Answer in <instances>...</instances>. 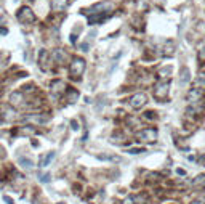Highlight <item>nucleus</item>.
<instances>
[{
	"label": "nucleus",
	"mask_w": 205,
	"mask_h": 204,
	"mask_svg": "<svg viewBox=\"0 0 205 204\" xmlns=\"http://www.w3.org/2000/svg\"><path fill=\"white\" fill-rule=\"evenodd\" d=\"M187 113H200L203 108H205V93L202 89L194 87L187 92Z\"/></svg>",
	"instance_id": "obj_1"
},
{
	"label": "nucleus",
	"mask_w": 205,
	"mask_h": 204,
	"mask_svg": "<svg viewBox=\"0 0 205 204\" xmlns=\"http://www.w3.org/2000/svg\"><path fill=\"white\" fill-rule=\"evenodd\" d=\"M168 92H170V80H160V82L156 84L154 87V97L157 100H167L168 97Z\"/></svg>",
	"instance_id": "obj_2"
},
{
	"label": "nucleus",
	"mask_w": 205,
	"mask_h": 204,
	"mask_svg": "<svg viewBox=\"0 0 205 204\" xmlns=\"http://www.w3.org/2000/svg\"><path fill=\"white\" fill-rule=\"evenodd\" d=\"M84 71H85V60L84 58H75L69 66V72L72 77H80L84 74Z\"/></svg>",
	"instance_id": "obj_3"
},
{
	"label": "nucleus",
	"mask_w": 205,
	"mask_h": 204,
	"mask_svg": "<svg viewBox=\"0 0 205 204\" xmlns=\"http://www.w3.org/2000/svg\"><path fill=\"white\" fill-rule=\"evenodd\" d=\"M48 121H50V116H47V114H27V116H23V122H29V124H35V126L47 124Z\"/></svg>",
	"instance_id": "obj_4"
},
{
	"label": "nucleus",
	"mask_w": 205,
	"mask_h": 204,
	"mask_svg": "<svg viewBox=\"0 0 205 204\" xmlns=\"http://www.w3.org/2000/svg\"><path fill=\"white\" fill-rule=\"evenodd\" d=\"M136 137H138L140 140L143 142H149V143H154L157 140V130L152 129V127H149V129H143L141 132L136 133Z\"/></svg>",
	"instance_id": "obj_5"
},
{
	"label": "nucleus",
	"mask_w": 205,
	"mask_h": 204,
	"mask_svg": "<svg viewBox=\"0 0 205 204\" xmlns=\"http://www.w3.org/2000/svg\"><path fill=\"white\" fill-rule=\"evenodd\" d=\"M18 19L24 24H32L35 21V15H34V11L31 8H27V7H23L19 11H18Z\"/></svg>",
	"instance_id": "obj_6"
},
{
	"label": "nucleus",
	"mask_w": 205,
	"mask_h": 204,
	"mask_svg": "<svg viewBox=\"0 0 205 204\" xmlns=\"http://www.w3.org/2000/svg\"><path fill=\"white\" fill-rule=\"evenodd\" d=\"M146 101H147V97L144 93H135L130 98V106L133 110H140V108H143L146 105Z\"/></svg>",
	"instance_id": "obj_7"
},
{
	"label": "nucleus",
	"mask_w": 205,
	"mask_h": 204,
	"mask_svg": "<svg viewBox=\"0 0 205 204\" xmlns=\"http://www.w3.org/2000/svg\"><path fill=\"white\" fill-rule=\"evenodd\" d=\"M50 89H51V93L54 95V97H59V95H63L66 92V84L63 82V80H53Z\"/></svg>",
	"instance_id": "obj_8"
},
{
	"label": "nucleus",
	"mask_w": 205,
	"mask_h": 204,
	"mask_svg": "<svg viewBox=\"0 0 205 204\" xmlns=\"http://www.w3.org/2000/svg\"><path fill=\"white\" fill-rule=\"evenodd\" d=\"M48 60H50V53L47 50H42L38 55V66L42 71H48L50 69V64H48Z\"/></svg>",
	"instance_id": "obj_9"
},
{
	"label": "nucleus",
	"mask_w": 205,
	"mask_h": 204,
	"mask_svg": "<svg viewBox=\"0 0 205 204\" xmlns=\"http://www.w3.org/2000/svg\"><path fill=\"white\" fill-rule=\"evenodd\" d=\"M98 10H101V15L103 11H111L112 10V3L111 2H100L96 5H93L90 8V15H95V13H98Z\"/></svg>",
	"instance_id": "obj_10"
},
{
	"label": "nucleus",
	"mask_w": 205,
	"mask_h": 204,
	"mask_svg": "<svg viewBox=\"0 0 205 204\" xmlns=\"http://www.w3.org/2000/svg\"><path fill=\"white\" fill-rule=\"evenodd\" d=\"M23 98H24L23 92H13V93L10 95V103H11V106H19V105L23 103Z\"/></svg>",
	"instance_id": "obj_11"
},
{
	"label": "nucleus",
	"mask_w": 205,
	"mask_h": 204,
	"mask_svg": "<svg viewBox=\"0 0 205 204\" xmlns=\"http://www.w3.org/2000/svg\"><path fill=\"white\" fill-rule=\"evenodd\" d=\"M192 188H196V190H203L205 188V174L197 175L192 180Z\"/></svg>",
	"instance_id": "obj_12"
},
{
	"label": "nucleus",
	"mask_w": 205,
	"mask_h": 204,
	"mask_svg": "<svg viewBox=\"0 0 205 204\" xmlns=\"http://www.w3.org/2000/svg\"><path fill=\"white\" fill-rule=\"evenodd\" d=\"M54 156H56V153H54V151L47 153V156H44V158H42V161L38 162V166H40V167H47V166L50 164V162L54 159Z\"/></svg>",
	"instance_id": "obj_13"
},
{
	"label": "nucleus",
	"mask_w": 205,
	"mask_h": 204,
	"mask_svg": "<svg viewBox=\"0 0 205 204\" xmlns=\"http://www.w3.org/2000/svg\"><path fill=\"white\" fill-rule=\"evenodd\" d=\"M67 7V0H51V8L54 11H61Z\"/></svg>",
	"instance_id": "obj_14"
},
{
	"label": "nucleus",
	"mask_w": 205,
	"mask_h": 204,
	"mask_svg": "<svg viewBox=\"0 0 205 204\" xmlns=\"http://www.w3.org/2000/svg\"><path fill=\"white\" fill-rule=\"evenodd\" d=\"M51 56L54 58V61L56 63H64V60H66V53H64V50H59V48H56L53 53H51Z\"/></svg>",
	"instance_id": "obj_15"
},
{
	"label": "nucleus",
	"mask_w": 205,
	"mask_h": 204,
	"mask_svg": "<svg viewBox=\"0 0 205 204\" xmlns=\"http://www.w3.org/2000/svg\"><path fill=\"white\" fill-rule=\"evenodd\" d=\"M2 117H3V121H11L13 117H15V110H11L10 106H5V108H2Z\"/></svg>",
	"instance_id": "obj_16"
},
{
	"label": "nucleus",
	"mask_w": 205,
	"mask_h": 204,
	"mask_svg": "<svg viewBox=\"0 0 205 204\" xmlns=\"http://www.w3.org/2000/svg\"><path fill=\"white\" fill-rule=\"evenodd\" d=\"M107 16L106 15H90L88 16V23L90 24H96V23H103Z\"/></svg>",
	"instance_id": "obj_17"
},
{
	"label": "nucleus",
	"mask_w": 205,
	"mask_h": 204,
	"mask_svg": "<svg viewBox=\"0 0 205 204\" xmlns=\"http://www.w3.org/2000/svg\"><path fill=\"white\" fill-rule=\"evenodd\" d=\"M196 87H199V89H205V71H200V72L197 74Z\"/></svg>",
	"instance_id": "obj_18"
},
{
	"label": "nucleus",
	"mask_w": 205,
	"mask_h": 204,
	"mask_svg": "<svg viewBox=\"0 0 205 204\" xmlns=\"http://www.w3.org/2000/svg\"><path fill=\"white\" fill-rule=\"evenodd\" d=\"M19 164H21L24 169H32V167H34V162H32L29 158H24V156H19Z\"/></svg>",
	"instance_id": "obj_19"
},
{
	"label": "nucleus",
	"mask_w": 205,
	"mask_h": 204,
	"mask_svg": "<svg viewBox=\"0 0 205 204\" xmlns=\"http://www.w3.org/2000/svg\"><path fill=\"white\" fill-rule=\"evenodd\" d=\"M189 69L187 67H183L181 69V77H180V82H181V85H184L186 82H189Z\"/></svg>",
	"instance_id": "obj_20"
},
{
	"label": "nucleus",
	"mask_w": 205,
	"mask_h": 204,
	"mask_svg": "<svg viewBox=\"0 0 205 204\" xmlns=\"http://www.w3.org/2000/svg\"><path fill=\"white\" fill-rule=\"evenodd\" d=\"M77 98H79V92L77 90H67V101L74 103V101H77Z\"/></svg>",
	"instance_id": "obj_21"
},
{
	"label": "nucleus",
	"mask_w": 205,
	"mask_h": 204,
	"mask_svg": "<svg viewBox=\"0 0 205 204\" xmlns=\"http://www.w3.org/2000/svg\"><path fill=\"white\" fill-rule=\"evenodd\" d=\"M38 179L42 183H48L50 182V174H38Z\"/></svg>",
	"instance_id": "obj_22"
},
{
	"label": "nucleus",
	"mask_w": 205,
	"mask_h": 204,
	"mask_svg": "<svg viewBox=\"0 0 205 204\" xmlns=\"http://www.w3.org/2000/svg\"><path fill=\"white\" fill-rule=\"evenodd\" d=\"M143 117H144V119H149V121H154V119H156V113H154V111H146Z\"/></svg>",
	"instance_id": "obj_23"
},
{
	"label": "nucleus",
	"mask_w": 205,
	"mask_h": 204,
	"mask_svg": "<svg viewBox=\"0 0 205 204\" xmlns=\"http://www.w3.org/2000/svg\"><path fill=\"white\" fill-rule=\"evenodd\" d=\"M144 151H146L144 148H131V149H128L130 154H140V153H144Z\"/></svg>",
	"instance_id": "obj_24"
},
{
	"label": "nucleus",
	"mask_w": 205,
	"mask_h": 204,
	"mask_svg": "<svg viewBox=\"0 0 205 204\" xmlns=\"http://www.w3.org/2000/svg\"><path fill=\"white\" fill-rule=\"evenodd\" d=\"M192 204H205V198L202 196V198H199V199H194Z\"/></svg>",
	"instance_id": "obj_25"
},
{
	"label": "nucleus",
	"mask_w": 205,
	"mask_h": 204,
	"mask_svg": "<svg viewBox=\"0 0 205 204\" xmlns=\"http://www.w3.org/2000/svg\"><path fill=\"white\" fill-rule=\"evenodd\" d=\"M124 204H135V198H131V196L127 198V199L124 201Z\"/></svg>",
	"instance_id": "obj_26"
},
{
	"label": "nucleus",
	"mask_w": 205,
	"mask_h": 204,
	"mask_svg": "<svg viewBox=\"0 0 205 204\" xmlns=\"http://www.w3.org/2000/svg\"><path fill=\"white\" fill-rule=\"evenodd\" d=\"M3 201H5V202H8V204H15V201H13L10 196H3Z\"/></svg>",
	"instance_id": "obj_27"
},
{
	"label": "nucleus",
	"mask_w": 205,
	"mask_h": 204,
	"mask_svg": "<svg viewBox=\"0 0 205 204\" xmlns=\"http://www.w3.org/2000/svg\"><path fill=\"white\" fill-rule=\"evenodd\" d=\"M71 126H72V129H74V130H77V129H79V124H77L75 121H71Z\"/></svg>",
	"instance_id": "obj_28"
},
{
	"label": "nucleus",
	"mask_w": 205,
	"mask_h": 204,
	"mask_svg": "<svg viewBox=\"0 0 205 204\" xmlns=\"http://www.w3.org/2000/svg\"><path fill=\"white\" fill-rule=\"evenodd\" d=\"M199 58H200V60H205V48H203V50L199 53Z\"/></svg>",
	"instance_id": "obj_29"
},
{
	"label": "nucleus",
	"mask_w": 205,
	"mask_h": 204,
	"mask_svg": "<svg viewBox=\"0 0 205 204\" xmlns=\"http://www.w3.org/2000/svg\"><path fill=\"white\" fill-rule=\"evenodd\" d=\"M176 172H178V175H186V170L183 169H176Z\"/></svg>",
	"instance_id": "obj_30"
},
{
	"label": "nucleus",
	"mask_w": 205,
	"mask_h": 204,
	"mask_svg": "<svg viewBox=\"0 0 205 204\" xmlns=\"http://www.w3.org/2000/svg\"><path fill=\"white\" fill-rule=\"evenodd\" d=\"M80 47H82V50H85V51L88 50V44H87V42H85V44H82Z\"/></svg>",
	"instance_id": "obj_31"
},
{
	"label": "nucleus",
	"mask_w": 205,
	"mask_h": 204,
	"mask_svg": "<svg viewBox=\"0 0 205 204\" xmlns=\"http://www.w3.org/2000/svg\"><path fill=\"white\" fill-rule=\"evenodd\" d=\"M0 60H2V56H0Z\"/></svg>",
	"instance_id": "obj_32"
}]
</instances>
